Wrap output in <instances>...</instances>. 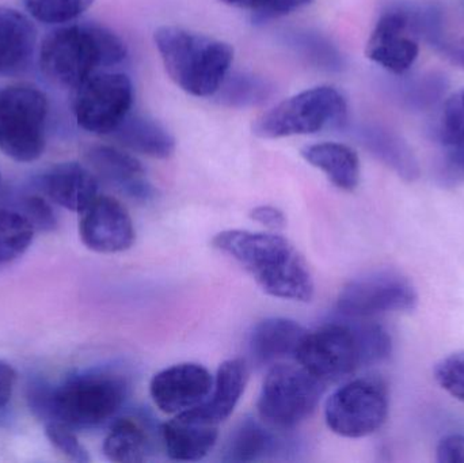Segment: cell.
<instances>
[{"instance_id":"cell-1","label":"cell","mask_w":464,"mask_h":463,"mask_svg":"<svg viewBox=\"0 0 464 463\" xmlns=\"http://www.w3.org/2000/svg\"><path fill=\"white\" fill-rule=\"evenodd\" d=\"M215 249L234 258L267 295L310 302L315 291L307 263L281 236L227 230L212 239Z\"/></svg>"},{"instance_id":"cell-2","label":"cell","mask_w":464,"mask_h":463,"mask_svg":"<svg viewBox=\"0 0 464 463\" xmlns=\"http://www.w3.org/2000/svg\"><path fill=\"white\" fill-rule=\"evenodd\" d=\"M128 383L111 371H86L56 386H35L30 408L45 423L89 429L111 420L124 405Z\"/></svg>"},{"instance_id":"cell-3","label":"cell","mask_w":464,"mask_h":463,"mask_svg":"<svg viewBox=\"0 0 464 463\" xmlns=\"http://www.w3.org/2000/svg\"><path fill=\"white\" fill-rule=\"evenodd\" d=\"M127 57L124 41L98 24H65L52 30L40 46L41 72L57 86L76 89L102 68Z\"/></svg>"},{"instance_id":"cell-4","label":"cell","mask_w":464,"mask_h":463,"mask_svg":"<svg viewBox=\"0 0 464 463\" xmlns=\"http://www.w3.org/2000/svg\"><path fill=\"white\" fill-rule=\"evenodd\" d=\"M155 43L170 78L195 97L217 94L234 59L230 43L182 27H160Z\"/></svg>"},{"instance_id":"cell-5","label":"cell","mask_w":464,"mask_h":463,"mask_svg":"<svg viewBox=\"0 0 464 463\" xmlns=\"http://www.w3.org/2000/svg\"><path fill=\"white\" fill-rule=\"evenodd\" d=\"M49 101L33 84L0 89V151L15 162L30 163L45 151Z\"/></svg>"},{"instance_id":"cell-6","label":"cell","mask_w":464,"mask_h":463,"mask_svg":"<svg viewBox=\"0 0 464 463\" xmlns=\"http://www.w3.org/2000/svg\"><path fill=\"white\" fill-rule=\"evenodd\" d=\"M348 116L345 98L334 87L305 90L262 114L253 125L259 138L280 139L310 135L340 127Z\"/></svg>"},{"instance_id":"cell-7","label":"cell","mask_w":464,"mask_h":463,"mask_svg":"<svg viewBox=\"0 0 464 463\" xmlns=\"http://www.w3.org/2000/svg\"><path fill=\"white\" fill-rule=\"evenodd\" d=\"M324 386L300 364H273L259 393V418L270 429H294L318 407Z\"/></svg>"},{"instance_id":"cell-8","label":"cell","mask_w":464,"mask_h":463,"mask_svg":"<svg viewBox=\"0 0 464 463\" xmlns=\"http://www.w3.org/2000/svg\"><path fill=\"white\" fill-rule=\"evenodd\" d=\"M346 320L324 323L316 331L307 332L295 355L300 366L324 383L343 380L356 370L367 367L362 320Z\"/></svg>"},{"instance_id":"cell-9","label":"cell","mask_w":464,"mask_h":463,"mask_svg":"<svg viewBox=\"0 0 464 463\" xmlns=\"http://www.w3.org/2000/svg\"><path fill=\"white\" fill-rule=\"evenodd\" d=\"M390 397L386 383L365 377L341 386L327 400L324 420L330 431L349 439L375 434L389 416Z\"/></svg>"},{"instance_id":"cell-10","label":"cell","mask_w":464,"mask_h":463,"mask_svg":"<svg viewBox=\"0 0 464 463\" xmlns=\"http://www.w3.org/2000/svg\"><path fill=\"white\" fill-rule=\"evenodd\" d=\"M133 103V86L124 73H94L73 89L72 113L82 130L97 135L113 133Z\"/></svg>"},{"instance_id":"cell-11","label":"cell","mask_w":464,"mask_h":463,"mask_svg":"<svg viewBox=\"0 0 464 463\" xmlns=\"http://www.w3.org/2000/svg\"><path fill=\"white\" fill-rule=\"evenodd\" d=\"M419 304L408 277L394 271H375L351 280L341 290L337 310L346 318H367L386 313L411 312Z\"/></svg>"},{"instance_id":"cell-12","label":"cell","mask_w":464,"mask_h":463,"mask_svg":"<svg viewBox=\"0 0 464 463\" xmlns=\"http://www.w3.org/2000/svg\"><path fill=\"white\" fill-rule=\"evenodd\" d=\"M79 217V236L87 249L103 255L132 247L136 233L127 208L111 196H98Z\"/></svg>"},{"instance_id":"cell-13","label":"cell","mask_w":464,"mask_h":463,"mask_svg":"<svg viewBox=\"0 0 464 463\" xmlns=\"http://www.w3.org/2000/svg\"><path fill=\"white\" fill-rule=\"evenodd\" d=\"M419 38L414 34L408 16L401 5L382 14L368 38V59L394 75L408 72L419 57Z\"/></svg>"},{"instance_id":"cell-14","label":"cell","mask_w":464,"mask_h":463,"mask_svg":"<svg viewBox=\"0 0 464 463\" xmlns=\"http://www.w3.org/2000/svg\"><path fill=\"white\" fill-rule=\"evenodd\" d=\"M220 424L198 404L177 413L163 424L160 439L166 454L174 461L198 462L217 445Z\"/></svg>"},{"instance_id":"cell-15","label":"cell","mask_w":464,"mask_h":463,"mask_svg":"<svg viewBox=\"0 0 464 463\" xmlns=\"http://www.w3.org/2000/svg\"><path fill=\"white\" fill-rule=\"evenodd\" d=\"M212 388L214 380L206 367L179 363L158 372L152 378L150 393L163 413L177 415L206 401Z\"/></svg>"},{"instance_id":"cell-16","label":"cell","mask_w":464,"mask_h":463,"mask_svg":"<svg viewBox=\"0 0 464 463\" xmlns=\"http://www.w3.org/2000/svg\"><path fill=\"white\" fill-rule=\"evenodd\" d=\"M86 160L97 178L122 195L141 203L154 198L155 189L146 170L132 155L111 146H92L86 151Z\"/></svg>"},{"instance_id":"cell-17","label":"cell","mask_w":464,"mask_h":463,"mask_svg":"<svg viewBox=\"0 0 464 463\" xmlns=\"http://www.w3.org/2000/svg\"><path fill=\"white\" fill-rule=\"evenodd\" d=\"M37 187L49 200L78 214L100 196L97 176L78 162L57 163L46 169L38 176Z\"/></svg>"},{"instance_id":"cell-18","label":"cell","mask_w":464,"mask_h":463,"mask_svg":"<svg viewBox=\"0 0 464 463\" xmlns=\"http://www.w3.org/2000/svg\"><path fill=\"white\" fill-rule=\"evenodd\" d=\"M37 46V29L26 14L0 7V76L24 72Z\"/></svg>"},{"instance_id":"cell-19","label":"cell","mask_w":464,"mask_h":463,"mask_svg":"<svg viewBox=\"0 0 464 463\" xmlns=\"http://www.w3.org/2000/svg\"><path fill=\"white\" fill-rule=\"evenodd\" d=\"M307 331L288 318H265L254 326L248 339V352L256 366L273 364L296 355Z\"/></svg>"},{"instance_id":"cell-20","label":"cell","mask_w":464,"mask_h":463,"mask_svg":"<svg viewBox=\"0 0 464 463\" xmlns=\"http://www.w3.org/2000/svg\"><path fill=\"white\" fill-rule=\"evenodd\" d=\"M270 429V427H269ZM264 426V421L246 418L232 431L223 461L247 463L264 461L283 451V439Z\"/></svg>"},{"instance_id":"cell-21","label":"cell","mask_w":464,"mask_h":463,"mask_svg":"<svg viewBox=\"0 0 464 463\" xmlns=\"http://www.w3.org/2000/svg\"><path fill=\"white\" fill-rule=\"evenodd\" d=\"M113 135L122 146L147 157L166 159L173 155L176 140L160 122L143 114H128Z\"/></svg>"},{"instance_id":"cell-22","label":"cell","mask_w":464,"mask_h":463,"mask_svg":"<svg viewBox=\"0 0 464 463\" xmlns=\"http://www.w3.org/2000/svg\"><path fill=\"white\" fill-rule=\"evenodd\" d=\"M303 158L326 174L338 189L352 192L360 182V160L356 151L340 143H318L303 149Z\"/></svg>"},{"instance_id":"cell-23","label":"cell","mask_w":464,"mask_h":463,"mask_svg":"<svg viewBox=\"0 0 464 463\" xmlns=\"http://www.w3.org/2000/svg\"><path fill=\"white\" fill-rule=\"evenodd\" d=\"M102 449L111 462H146L154 453V439L150 427L140 419L122 418L111 426Z\"/></svg>"},{"instance_id":"cell-24","label":"cell","mask_w":464,"mask_h":463,"mask_svg":"<svg viewBox=\"0 0 464 463\" xmlns=\"http://www.w3.org/2000/svg\"><path fill=\"white\" fill-rule=\"evenodd\" d=\"M362 143L368 150L389 166L401 178L408 182L420 177V166L411 147L395 133L383 128H365L362 132Z\"/></svg>"},{"instance_id":"cell-25","label":"cell","mask_w":464,"mask_h":463,"mask_svg":"<svg viewBox=\"0 0 464 463\" xmlns=\"http://www.w3.org/2000/svg\"><path fill=\"white\" fill-rule=\"evenodd\" d=\"M247 369L240 359H231L220 364L211 397L201 402L204 410L222 424L234 412L245 391Z\"/></svg>"},{"instance_id":"cell-26","label":"cell","mask_w":464,"mask_h":463,"mask_svg":"<svg viewBox=\"0 0 464 463\" xmlns=\"http://www.w3.org/2000/svg\"><path fill=\"white\" fill-rule=\"evenodd\" d=\"M449 81L438 72L402 79L397 86L401 103L411 111H427L446 95Z\"/></svg>"},{"instance_id":"cell-27","label":"cell","mask_w":464,"mask_h":463,"mask_svg":"<svg viewBox=\"0 0 464 463\" xmlns=\"http://www.w3.org/2000/svg\"><path fill=\"white\" fill-rule=\"evenodd\" d=\"M34 226L21 212L0 209V265L24 255L34 236Z\"/></svg>"},{"instance_id":"cell-28","label":"cell","mask_w":464,"mask_h":463,"mask_svg":"<svg viewBox=\"0 0 464 463\" xmlns=\"http://www.w3.org/2000/svg\"><path fill=\"white\" fill-rule=\"evenodd\" d=\"M95 0H22L24 10L41 24H65L86 13Z\"/></svg>"},{"instance_id":"cell-29","label":"cell","mask_w":464,"mask_h":463,"mask_svg":"<svg viewBox=\"0 0 464 463\" xmlns=\"http://www.w3.org/2000/svg\"><path fill=\"white\" fill-rule=\"evenodd\" d=\"M219 92L223 102L231 106H248L264 102L265 98L269 95V87L256 76L239 73L231 76L228 81L226 78L218 90Z\"/></svg>"},{"instance_id":"cell-30","label":"cell","mask_w":464,"mask_h":463,"mask_svg":"<svg viewBox=\"0 0 464 463\" xmlns=\"http://www.w3.org/2000/svg\"><path fill=\"white\" fill-rule=\"evenodd\" d=\"M436 138L446 149L464 146V89L444 103L436 127Z\"/></svg>"},{"instance_id":"cell-31","label":"cell","mask_w":464,"mask_h":463,"mask_svg":"<svg viewBox=\"0 0 464 463\" xmlns=\"http://www.w3.org/2000/svg\"><path fill=\"white\" fill-rule=\"evenodd\" d=\"M433 377L443 391L464 402V351L441 359L433 370Z\"/></svg>"},{"instance_id":"cell-32","label":"cell","mask_w":464,"mask_h":463,"mask_svg":"<svg viewBox=\"0 0 464 463\" xmlns=\"http://www.w3.org/2000/svg\"><path fill=\"white\" fill-rule=\"evenodd\" d=\"M45 435L51 445L62 453L65 458L76 463L92 461L89 451L79 442L70 427L59 423H45Z\"/></svg>"},{"instance_id":"cell-33","label":"cell","mask_w":464,"mask_h":463,"mask_svg":"<svg viewBox=\"0 0 464 463\" xmlns=\"http://www.w3.org/2000/svg\"><path fill=\"white\" fill-rule=\"evenodd\" d=\"M438 182L444 188L457 187L464 182V146L447 147L439 165Z\"/></svg>"},{"instance_id":"cell-34","label":"cell","mask_w":464,"mask_h":463,"mask_svg":"<svg viewBox=\"0 0 464 463\" xmlns=\"http://www.w3.org/2000/svg\"><path fill=\"white\" fill-rule=\"evenodd\" d=\"M24 217L32 222L34 228L40 230H52L56 226L52 207L40 196H30L24 200Z\"/></svg>"},{"instance_id":"cell-35","label":"cell","mask_w":464,"mask_h":463,"mask_svg":"<svg viewBox=\"0 0 464 463\" xmlns=\"http://www.w3.org/2000/svg\"><path fill=\"white\" fill-rule=\"evenodd\" d=\"M436 457L440 463H464V435H447L439 442Z\"/></svg>"},{"instance_id":"cell-36","label":"cell","mask_w":464,"mask_h":463,"mask_svg":"<svg viewBox=\"0 0 464 463\" xmlns=\"http://www.w3.org/2000/svg\"><path fill=\"white\" fill-rule=\"evenodd\" d=\"M311 2L313 0H269L267 5L256 13V19L262 22L266 19L277 18V16L292 13Z\"/></svg>"},{"instance_id":"cell-37","label":"cell","mask_w":464,"mask_h":463,"mask_svg":"<svg viewBox=\"0 0 464 463\" xmlns=\"http://www.w3.org/2000/svg\"><path fill=\"white\" fill-rule=\"evenodd\" d=\"M250 217L254 222L265 226L269 230H281L285 227V217L283 211L272 206H258L251 209Z\"/></svg>"},{"instance_id":"cell-38","label":"cell","mask_w":464,"mask_h":463,"mask_svg":"<svg viewBox=\"0 0 464 463\" xmlns=\"http://www.w3.org/2000/svg\"><path fill=\"white\" fill-rule=\"evenodd\" d=\"M15 382V370L5 362L0 361V410L10 401Z\"/></svg>"},{"instance_id":"cell-39","label":"cell","mask_w":464,"mask_h":463,"mask_svg":"<svg viewBox=\"0 0 464 463\" xmlns=\"http://www.w3.org/2000/svg\"><path fill=\"white\" fill-rule=\"evenodd\" d=\"M439 53L443 54L455 67L464 71V37L457 40H449L438 49Z\"/></svg>"},{"instance_id":"cell-40","label":"cell","mask_w":464,"mask_h":463,"mask_svg":"<svg viewBox=\"0 0 464 463\" xmlns=\"http://www.w3.org/2000/svg\"><path fill=\"white\" fill-rule=\"evenodd\" d=\"M222 2L234 5V7L247 8V10L256 11V14L267 5L269 0H222Z\"/></svg>"}]
</instances>
